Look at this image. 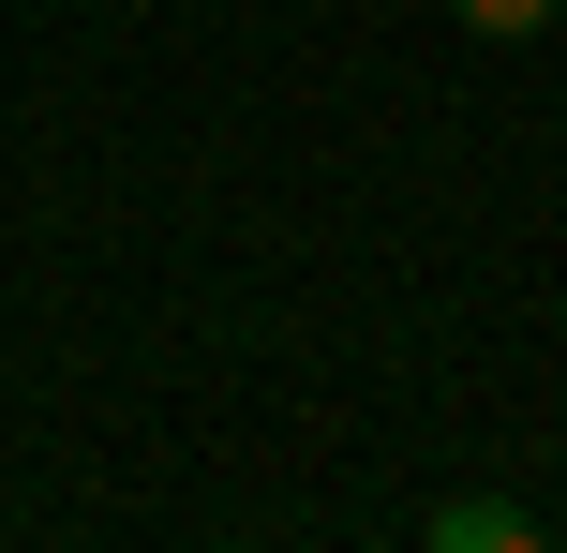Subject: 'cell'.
Listing matches in <instances>:
<instances>
[{
	"label": "cell",
	"instance_id": "cell-1",
	"mask_svg": "<svg viewBox=\"0 0 567 553\" xmlns=\"http://www.w3.org/2000/svg\"><path fill=\"white\" fill-rule=\"evenodd\" d=\"M433 553H538V509H508V494H449V509H433Z\"/></svg>",
	"mask_w": 567,
	"mask_h": 553
},
{
	"label": "cell",
	"instance_id": "cell-2",
	"mask_svg": "<svg viewBox=\"0 0 567 553\" xmlns=\"http://www.w3.org/2000/svg\"><path fill=\"white\" fill-rule=\"evenodd\" d=\"M449 16H463V30H478V45H538V30L567 16V0H449Z\"/></svg>",
	"mask_w": 567,
	"mask_h": 553
}]
</instances>
